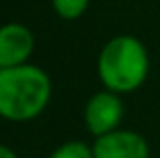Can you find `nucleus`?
I'll list each match as a JSON object with an SVG mask.
<instances>
[{
	"label": "nucleus",
	"mask_w": 160,
	"mask_h": 158,
	"mask_svg": "<svg viewBox=\"0 0 160 158\" xmlns=\"http://www.w3.org/2000/svg\"><path fill=\"white\" fill-rule=\"evenodd\" d=\"M51 79L31 63L0 69V118L28 122L45 111L51 101Z\"/></svg>",
	"instance_id": "obj_1"
},
{
	"label": "nucleus",
	"mask_w": 160,
	"mask_h": 158,
	"mask_svg": "<svg viewBox=\"0 0 160 158\" xmlns=\"http://www.w3.org/2000/svg\"><path fill=\"white\" fill-rule=\"evenodd\" d=\"M150 57L144 43L132 35H118L102 47L98 73L106 89L113 93L136 91L148 77Z\"/></svg>",
	"instance_id": "obj_2"
},
{
	"label": "nucleus",
	"mask_w": 160,
	"mask_h": 158,
	"mask_svg": "<svg viewBox=\"0 0 160 158\" xmlns=\"http://www.w3.org/2000/svg\"><path fill=\"white\" fill-rule=\"evenodd\" d=\"M122 118H124V103L120 99V93L113 91H98L85 103L83 120L85 126L95 138L106 136L109 132L118 130Z\"/></svg>",
	"instance_id": "obj_3"
},
{
	"label": "nucleus",
	"mask_w": 160,
	"mask_h": 158,
	"mask_svg": "<svg viewBox=\"0 0 160 158\" xmlns=\"http://www.w3.org/2000/svg\"><path fill=\"white\" fill-rule=\"evenodd\" d=\"M93 158H150V146L146 138L132 130H113L95 138Z\"/></svg>",
	"instance_id": "obj_4"
},
{
	"label": "nucleus",
	"mask_w": 160,
	"mask_h": 158,
	"mask_svg": "<svg viewBox=\"0 0 160 158\" xmlns=\"http://www.w3.org/2000/svg\"><path fill=\"white\" fill-rule=\"evenodd\" d=\"M35 51V35L20 22L0 27V69L24 65Z\"/></svg>",
	"instance_id": "obj_5"
},
{
	"label": "nucleus",
	"mask_w": 160,
	"mask_h": 158,
	"mask_svg": "<svg viewBox=\"0 0 160 158\" xmlns=\"http://www.w3.org/2000/svg\"><path fill=\"white\" fill-rule=\"evenodd\" d=\"M51 2L55 12L65 20H77L89 6V0H51Z\"/></svg>",
	"instance_id": "obj_6"
},
{
	"label": "nucleus",
	"mask_w": 160,
	"mask_h": 158,
	"mask_svg": "<svg viewBox=\"0 0 160 158\" xmlns=\"http://www.w3.org/2000/svg\"><path fill=\"white\" fill-rule=\"evenodd\" d=\"M49 158H93V150L81 140H69L61 144Z\"/></svg>",
	"instance_id": "obj_7"
},
{
	"label": "nucleus",
	"mask_w": 160,
	"mask_h": 158,
	"mask_svg": "<svg viewBox=\"0 0 160 158\" xmlns=\"http://www.w3.org/2000/svg\"><path fill=\"white\" fill-rule=\"evenodd\" d=\"M0 158H18V156L14 154V150H10L8 146L0 144Z\"/></svg>",
	"instance_id": "obj_8"
}]
</instances>
